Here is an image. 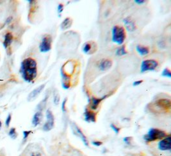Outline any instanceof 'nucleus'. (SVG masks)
<instances>
[{
	"mask_svg": "<svg viewBox=\"0 0 171 156\" xmlns=\"http://www.w3.org/2000/svg\"><path fill=\"white\" fill-rule=\"evenodd\" d=\"M20 73L25 81L31 83L34 81L37 76V61L32 58L24 59L21 63Z\"/></svg>",
	"mask_w": 171,
	"mask_h": 156,
	"instance_id": "obj_1",
	"label": "nucleus"
},
{
	"mask_svg": "<svg viewBox=\"0 0 171 156\" xmlns=\"http://www.w3.org/2000/svg\"><path fill=\"white\" fill-rule=\"evenodd\" d=\"M126 32L123 27L119 26H115L112 29V41L113 42L122 45L126 39Z\"/></svg>",
	"mask_w": 171,
	"mask_h": 156,
	"instance_id": "obj_2",
	"label": "nucleus"
},
{
	"mask_svg": "<svg viewBox=\"0 0 171 156\" xmlns=\"http://www.w3.org/2000/svg\"><path fill=\"white\" fill-rule=\"evenodd\" d=\"M166 136L167 134L162 130L151 128L148 134L143 136V139L147 142H151L156 140H161Z\"/></svg>",
	"mask_w": 171,
	"mask_h": 156,
	"instance_id": "obj_3",
	"label": "nucleus"
},
{
	"mask_svg": "<svg viewBox=\"0 0 171 156\" xmlns=\"http://www.w3.org/2000/svg\"><path fill=\"white\" fill-rule=\"evenodd\" d=\"M158 66V63L154 60H145L141 63L140 72L143 73L147 71H153L157 68Z\"/></svg>",
	"mask_w": 171,
	"mask_h": 156,
	"instance_id": "obj_4",
	"label": "nucleus"
},
{
	"mask_svg": "<svg viewBox=\"0 0 171 156\" xmlns=\"http://www.w3.org/2000/svg\"><path fill=\"white\" fill-rule=\"evenodd\" d=\"M52 37L50 35H46L42 38V41L39 45V50L41 53H48L51 49Z\"/></svg>",
	"mask_w": 171,
	"mask_h": 156,
	"instance_id": "obj_5",
	"label": "nucleus"
},
{
	"mask_svg": "<svg viewBox=\"0 0 171 156\" xmlns=\"http://www.w3.org/2000/svg\"><path fill=\"white\" fill-rule=\"evenodd\" d=\"M46 118H47V122L44 124L43 129L44 131L48 132L53 129L54 124H55L54 115L50 110H48L46 111Z\"/></svg>",
	"mask_w": 171,
	"mask_h": 156,
	"instance_id": "obj_6",
	"label": "nucleus"
},
{
	"mask_svg": "<svg viewBox=\"0 0 171 156\" xmlns=\"http://www.w3.org/2000/svg\"><path fill=\"white\" fill-rule=\"evenodd\" d=\"M158 148L161 151H170L171 150V137L168 135L161 139L158 144Z\"/></svg>",
	"mask_w": 171,
	"mask_h": 156,
	"instance_id": "obj_7",
	"label": "nucleus"
},
{
	"mask_svg": "<svg viewBox=\"0 0 171 156\" xmlns=\"http://www.w3.org/2000/svg\"><path fill=\"white\" fill-rule=\"evenodd\" d=\"M45 86H46V85L43 84L40 86H38L36 88H35L33 90H32L28 96V98H27L28 101L32 102L35 100L38 97V95H40V94L43 92V90H44Z\"/></svg>",
	"mask_w": 171,
	"mask_h": 156,
	"instance_id": "obj_8",
	"label": "nucleus"
},
{
	"mask_svg": "<svg viewBox=\"0 0 171 156\" xmlns=\"http://www.w3.org/2000/svg\"><path fill=\"white\" fill-rule=\"evenodd\" d=\"M155 105L160 110H165V111L170 110V106H171L170 100L168 99H161L158 100L156 102Z\"/></svg>",
	"mask_w": 171,
	"mask_h": 156,
	"instance_id": "obj_9",
	"label": "nucleus"
},
{
	"mask_svg": "<svg viewBox=\"0 0 171 156\" xmlns=\"http://www.w3.org/2000/svg\"><path fill=\"white\" fill-rule=\"evenodd\" d=\"M113 65V62L110 59H102L98 63V67L101 71L109 70Z\"/></svg>",
	"mask_w": 171,
	"mask_h": 156,
	"instance_id": "obj_10",
	"label": "nucleus"
},
{
	"mask_svg": "<svg viewBox=\"0 0 171 156\" xmlns=\"http://www.w3.org/2000/svg\"><path fill=\"white\" fill-rule=\"evenodd\" d=\"M85 120L87 122H95L96 121V114L87 108H85L84 112Z\"/></svg>",
	"mask_w": 171,
	"mask_h": 156,
	"instance_id": "obj_11",
	"label": "nucleus"
},
{
	"mask_svg": "<svg viewBox=\"0 0 171 156\" xmlns=\"http://www.w3.org/2000/svg\"><path fill=\"white\" fill-rule=\"evenodd\" d=\"M72 127L74 128V131L76 132L75 134H76L77 136H78L79 137H80V139H82V141H83V143L84 144V145L85 146L88 147V142L87 141V139L86 136L83 133V132L81 131V129L79 128L75 124H73Z\"/></svg>",
	"mask_w": 171,
	"mask_h": 156,
	"instance_id": "obj_12",
	"label": "nucleus"
},
{
	"mask_svg": "<svg viewBox=\"0 0 171 156\" xmlns=\"http://www.w3.org/2000/svg\"><path fill=\"white\" fill-rule=\"evenodd\" d=\"M108 97V95H106L103 96V97L100 98V99H97V98H95V97H93L90 100V108L92 110H96L98 107H99V104L103 100H104L105 99H107V97Z\"/></svg>",
	"mask_w": 171,
	"mask_h": 156,
	"instance_id": "obj_13",
	"label": "nucleus"
},
{
	"mask_svg": "<svg viewBox=\"0 0 171 156\" xmlns=\"http://www.w3.org/2000/svg\"><path fill=\"white\" fill-rule=\"evenodd\" d=\"M123 22L124 23V25L126 27V30L129 32H133L135 28H136V26H135V23L134 22V21L131 19L129 17H126L125 19H124Z\"/></svg>",
	"mask_w": 171,
	"mask_h": 156,
	"instance_id": "obj_14",
	"label": "nucleus"
},
{
	"mask_svg": "<svg viewBox=\"0 0 171 156\" xmlns=\"http://www.w3.org/2000/svg\"><path fill=\"white\" fill-rule=\"evenodd\" d=\"M42 118H43V114H42L41 111H37V113H35V115H33L32 121L33 125L34 127L37 126L39 124L41 123Z\"/></svg>",
	"mask_w": 171,
	"mask_h": 156,
	"instance_id": "obj_15",
	"label": "nucleus"
},
{
	"mask_svg": "<svg viewBox=\"0 0 171 156\" xmlns=\"http://www.w3.org/2000/svg\"><path fill=\"white\" fill-rule=\"evenodd\" d=\"M73 24V20L70 17L65 18L61 23L60 24V28L63 30H68L72 26Z\"/></svg>",
	"mask_w": 171,
	"mask_h": 156,
	"instance_id": "obj_16",
	"label": "nucleus"
},
{
	"mask_svg": "<svg viewBox=\"0 0 171 156\" xmlns=\"http://www.w3.org/2000/svg\"><path fill=\"white\" fill-rule=\"evenodd\" d=\"M136 50L138 53V54H140L142 56L147 55L149 53V48L142 45H137L136 47Z\"/></svg>",
	"mask_w": 171,
	"mask_h": 156,
	"instance_id": "obj_17",
	"label": "nucleus"
},
{
	"mask_svg": "<svg viewBox=\"0 0 171 156\" xmlns=\"http://www.w3.org/2000/svg\"><path fill=\"white\" fill-rule=\"evenodd\" d=\"M13 35L11 33H7L5 36V40L3 42V46L5 49H7L8 46H10L13 41Z\"/></svg>",
	"mask_w": 171,
	"mask_h": 156,
	"instance_id": "obj_18",
	"label": "nucleus"
},
{
	"mask_svg": "<svg viewBox=\"0 0 171 156\" xmlns=\"http://www.w3.org/2000/svg\"><path fill=\"white\" fill-rule=\"evenodd\" d=\"M90 42H87L85 43L84 45L83 46L82 50H83V53H85V54H88V53L90 54V53H91V51L93 50V46L90 44Z\"/></svg>",
	"mask_w": 171,
	"mask_h": 156,
	"instance_id": "obj_19",
	"label": "nucleus"
},
{
	"mask_svg": "<svg viewBox=\"0 0 171 156\" xmlns=\"http://www.w3.org/2000/svg\"><path fill=\"white\" fill-rule=\"evenodd\" d=\"M128 53L126 49V46L124 45H123L121 47L117 48L115 52V54L117 56H124L126 55Z\"/></svg>",
	"mask_w": 171,
	"mask_h": 156,
	"instance_id": "obj_20",
	"label": "nucleus"
},
{
	"mask_svg": "<svg viewBox=\"0 0 171 156\" xmlns=\"http://www.w3.org/2000/svg\"><path fill=\"white\" fill-rule=\"evenodd\" d=\"M48 99V97L46 96L40 103L38 104L37 106V109L39 110V111H41L42 110H43L46 105V102H47V100Z\"/></svg>",
	"mask_w": 171,
	"mask_h": 156,
	"instance_id": "obj_21",
	"label": "nucleus"
},
{
	"mask_svg": "<svg viewBox=\"0 0 171 156\" xmlns=\"http://www.w3.org/2000/svg\"><path fill=\"white\" fill-rule=\"evenodd\" d=\"M17 135L18 134L16 131V129L14 127L11 128L8 132V136L12 139H16L17 138Z\"/></svg>",
	"mask_w": 171,
	"mask_h": 156,
	"instance_id": "obj_22",
	"label": "nucleus"
},
{
	"mask_svg": "<svg viewBox=\"0 0 171 156\" xmlns=\"http://www.w3.org/2000/svg\"><path fill=\"white\" fill-rule=\"evenodd\" d=\"M162 76L163 77H167L168 78L171 77V72L170 71V70L167 68H165V69H163V71L162 72Z\"/></svg>",
	"mask_w": 171,
	"mask_h": 156,
	"instance_id": "obj_23",
	"label": "nucleus"
},
{
	"mask_svg": "<svg viewBox=\"0 0 171 156\" xmlns=\"http://www.w3.org/2000/svg\"><path fill=\"white\" fill-rule=\"evenodd\" d=\"M60 95L58 92H57L56 94H55L54 97H53V103L55 104V105L57 106L58 105L60 102Z\"/></svg>",
	"mask_w": 171,
	"mask_h": 156,
	"instance_id": "obj_24",
	"label": "nucleus"
},
{
	"mask_svg": "<svg viewBox=\"0 0 171 156\" xmlns=\"http://www.w3.org/2000/svg\"><path fill=\"white\" fill-rule=\"evenodd\" d=\"M110 127L112 128V129L113 130V131L116 133V134H119V132H120V129L119 127H117L115 125L112 124L110 125Z\"/></svg>",
	"mask_w": 171,
	"mask_h": 156,
	"instance_id": "obj_25",
	"label": "nucleus"
},
{
	"mask_svg": "<svg viewBox=\"0 0 171 156\" xmlns=\"http://www.w3.org/2000/svg\"><path fill=\"white\" fill-rule=\"evenodd\" d=\"M67 98H65L64 100L62 102V110L63 111V113H65L66 112V108H65V104L67 102Z\"/></svg>",
	"mask_w": 171,
	"mask_h": 156,
	"instance_id": "obj_26",
	"label": "nucleus"
},
{
	"mask_svg": "<svg viewBox=\"0 0 171 156\" xmlns=\"http://www.w3.org/2000/svg\"><path fill=\"white\" fill-rule=\"evenodd\" d=\"M131 139H132V137H125V138H124L123 141L126 145H129L131 144Z\"/></svg>",
	"mask_w": 171,
	"mask_h": 156,
	"instance_id": "obj_27",
	"label": "nucleus"
},
{
	"mask_svg": "<svg viewBox=\"0 0 171 156\" xmlns=\"http://www.w3.org/2000/svg\"><path fill=\"white\" fill-rule=\"evenodd\" d=\"M31 133H32L31 131H23V139L25 140L26 138L28 137V136Z\"/></svg>",
	"mask_w": 171,
	"mask_h": 156,
	"instance_id": "obj_28",
	"label": "nucleus"
},
{
	"mask_svg": "<svg viewBox=\"0 0 171 156\" xmlns=\"http://www.w3.org/2000/svg\"><path fill=\"white\" fill-rule=\"evenodd\" d=\"M11 119H12V116L10 114H9L7 116V118L5 120V125L7 127H8L10 124V122H11Z\"/></svg>",
	"mask_w": 171,
	"mask_h": 156,
	"instance_id": "obj_29",
	"label": "nucleus"
},
{
	"mask_svg": "<svg viewBox=\"0 0 171 156\" xmlns=\"http://www.w3.org/2000/svg\"><path fill=\"white\" fill-rule=\"evenodd\" d=\"M92 144L96 147H99L103 145V142L100 141H92Z\"/></svg>",
	"mask_w": 171,
	"mask_h": 156,
	"instance_id": "obj_30",
	"label": "nucleus"
},
{
	"mask_svg": "<svg viewBox=\"0 0 171 156\" xmlns=\"http://www.w3.org/2000/svg\"><path fill=\"white\" fill-rule=\"evenodd\" d=\"M63 5L62 4H59L58 6V13L59 14H62V12H63Z\"/></svg>",
	"mask_w": 171,
	"mask_h": 156,
	"instance_id": "obj_31",
	"label": "nucleus"
},
{
	"mask_svg": "<svg viewBox=\"0 0 171 156\" xmlns=\"http://www.w3.org/2000/svg\"><path fill=\"white\" fill-rule=\"evenodd\" d=\"M143 83V80H138V81H135L133 82V86H138L140 85H141Z\"/></svg>",
	"mask_w": 171,
	"mask_h": 156,
	"instance_id": "obj_32",
	"label": "nucleus"
},
{
	"mask_svg": "<svg viewBox=\"0 0 171 156\" xmlns=\"http://www.w3.org/2000/svg\"><path fill=\"white\" fill-rule=\"evenodd\" d=\"M134 2H135V3H137V4L142 5V4H143L146 2H145V1H143V0H135Z\"/></svg>",
	"mask_w": 171,
	"mask_h": 156,
	"instance_id": "obj_33",
	"label": "nucleus"
},
{
	"mask_svg": "<svg viewBox=\"0 0 171 156\" xmlns=\"http://www.w3.org/2000/svg\"><path fill=\"white\" fill-rule=\"evenodd\" d=\"M31 156H42V155L39 152H33L31 154Z\"/></svg>",
	"mask_w": 171,
	"mask_h": 156,
	"instance_id": "obj_34",
	"label": "nucleus"
},
{
	"mask_svg": "<svg viewBox=\"0 0 171 156\" xmlns=\"http://www.w3.org/2000/svg\"><path fill=\"white\" fill-rule=\"evenodd\" d=\"M2 123L1 121H0V130H1V129H2Z\"/></svg>",
	"mask_w": 171,
	"mask_h": 156,
	"instance_id": "obj_35",
	"label": "nucleus"
}]
</instances>
